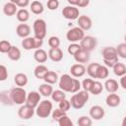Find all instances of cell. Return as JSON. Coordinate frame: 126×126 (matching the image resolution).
<instances>
[{"mask_svg":"<svg viewBox=\"0 0 126 126\" xmlns=\"http://www.w3.org/2000/svg\"><path fill=\"white\" fill-rule=\"evenodd\" d=\"M59 88L63 90L66 93H72L75 94L80 91L82 88V84L78 79H74L69 74H63L59 78Z\"/></svg>","mask_w":126,"mask_h":126,"instance_id":"6da1fadb","label":"cell"},{"mask_svg":"<svg viewBox=\"0 0 126 126\" xmlns=\"http://www.w3.org/2000/svg\"><path fill=\"white\" fill-rule=\"evenodd\" d=\"M101 54L103 58V63L107 67L112 68L115 65V63L118 62V54H117L116 47L106 46L102 49Z\"/></svg>","mask_w":126,"mask_h":126,"instance_id":"7a4b0ae2","label":"cell"},{"mask_svg":"<svg viewBox=\"0 0 126 126\" xmlns=\"http://www.w3.org/2000/svg\"><path fill=\"white\" fill-rule=\"evenodd\" d=\"M89 92L83 90V91H79L77 93H75V94L72 95L71 97V105L73 108L75 109H81L85 106L86 102L89 100Z\"/></svg>","mask_w":126,"mask_h":126,"instance_id":"3957f363","label":"cell"},{"mask_svg":"<svg viewBox=\"0 0 126 126\" xmlns=\"http://www.w3.org/2000/svg\"><path fill=\"white\" fill-rule=\"evenodd\" d=\"M53 105L52 102L48 99H44L38 103V105L35 107V114L39 118H47L52 113Z\"/></svg>","mask_w":126,"mask_h":126,"instance_id":"277c9868","label":"cell"},{"mask_svg":"<svg viewBox=\"0 0 126 126\" xmlns=\"http://www.w3.org/2000/svg\"><path fill=\"white\" fill-rule=\"evenodd\" d=\"M10 94H11V97L13 99L14 104L22 105V104H24V102H26L28 94H27L26 90L23 87H18L17 86L16 88H13L10 91Z\"/></svg>","mask_w":126,"mask_h":126,"instance_id":"5b68a950","label":"cell"},{"mask_svg":"<svg viewBox=\"0 0 126 126\" xmlns=\"http://www.w3.org/2000/svg\"><path fill=\"white\" fill-rule=\"evenodd\" d=\"M32 29H33V33H34L35 37H38L41 39H43L45 37L47 27H46V23L43 19H36L33 22Z\"/></svg>","mask_w":126,"mask_h":126,"instance_id":"8992f818","label":"cell"},{"mask_svg":"<svg viewBox=\"0 0 126 126\" xmlns=\"http://www.w3.org/2000/svg\"><path fill=\"white\" fill-rule=\"evenodd\" d=\"M84 36H85V31L82 30L80 27L72 28L66 33V38L70 42H78V41H81Z\"/></svg>","mask_w":126,"mask_h":126,"instance_id":"52a82bcc","label":"cell"},{"mask_svg":"<svg viewBox=\"0 0 126 126\" xmlns=\"http://www.w3.org/2000/svg\"><path fill=\"white\" fill-rule=\"evenodd\" d=\"M62 16L67 20H77L80 17V11L76 6L69 5L63 8L62 10Z\"/></svg>","mask_w":126,"mask_h":126,"instance_id":"ba28073f","label":"cell"},{"mask_svg":"<svg viewBox=\"0 0 126 126\" xmlns=\"http://www.w3.org/2000/svg\"><path fill=\"white\" fill-rule=\"evenodd\" d=\"M80 44H81V47H82L83 49H85V50L91 52V51H93V50L96 47V45H97V40H96L95 37H94V36H92V35H87V36L85 35V36L83 37V39L80 41Z\"/></svg>","mask_w":126,"mask_h":126,"instance_id":"9c48e42d","label":"cell"},{"mask_svg":"<svg viewBox=\"0 0 126 126\" xmlns=\"http://www.w3.org/2000/svg\"><path fill=\"white\" fill-rule=\"evenodd\" d=\"M35 113V108L28 105L27 103L26 104H22L21 107L19 108L18 110V115L21 119H24V120H28V119H31Z\"/></svg>","mask_w":126,"mask_h":126,"instance_id":"30bf717a","label":"cell"},{"mask_svg":"<svg viewBox=\"0 0 126 126\" xmlns=\"http://www.w3.org/2000/svg\"><path fill=\"white\" fill-rule=\"evenodd\" d=\"M40 93L39 92H35V91H32V92H30L27 95V99H26V103L33 108H35L38 103L40 102V95L39 94Z\"/></svg>","mask_w":126,"mask_h":126,"instance_id":"8fae6325","label":"cell"},{"mask_svg":"<svg viewBox=\"0 0 126 126\" xmlns=\"http://www.w3.org/2000/svg\"><path fill=\"white\" fill-rule=\"evenodd\" d=\"M70 72H71V75L74 78H80V77H83L86 74L87 68L82 63H77V64H74V65L71 66Z\"/></svg>","mask_w":126,"mask_h":126,"instance_id":"7c38bea8","label":"cell"},{"mask_svg":"<svg viewBox=\"0 0 126 126\" xmlns=\"http://www.w3.org/2000/svg\"><path fill=\"white\" fill-rule=\"evenodd\" d=\"M105 111L100 105H94L90 109V116L94 120H100L104 117Z\"/></svg>","mask_w":126,"mask_h":126,"instance_id":"4fadbf2b","label":"cell"},{"mask_svg":"<svg viewBox=\"0 0 126 126\" xmlns=\"http://www.w3.org/2000/svg\"><path fill=\"white\" fill-rule=\"evenodd\" d=\"M77 23H78V27H80L84 31H89L93 26L92 19L89 16H86V15L80 16L77 19Z\"/></svg>","mask_w":126,"mask_h":126,"instance_id":"5bb4252c","label":"cell"},{"mask_svg":"<svg viewBox=\"0 0 126 126\" xmlns=\"http://www.w3.org/2000/svg\"><path fill=\"white\" fill-rule=\"evenodd\" d=\"M16 33L18 34V36H20L22 38L28 37L31 33V27L25 23L19 24L16 28Z\"/></svg>","mask_w":126,"mask_h":126,"instance_id":"9a60e30c","label":"cell"},{"mask_svg":"<svg viewBox=\"0 0 126 126\" xmlns=\"http://www.w3.org/2000/svg\"><path fill=\"white\" fill-rule=\"evenodd\" d=\"M120 101H121L120 96L118 94H116L115 93H109V94L105 98V103L109 107H116V106H118L120 104Z\"/></svg>","mask_w":126,"mask_h":126,"instance_id":"2e32d148","label":"cell"},{"mask_svg":"<svg viewBox=\"0 0 126 126\" xmlns=\"http://www.w3.org/2000/svg\"><path fill=\"white\" fill-rule=\"evenodd\" d=\"M48 57L53 62H60L63 59V52L59 47L50 48L48 51Z\"/></svg>","mask_w":126,"mask_h":126,"instance_id":"e0dca14e","label":"cell"},{"mask_svg":"<svg viewBox=\"0 0 126 126\" xmlns=\"http://www.w3.org/2000/svg\"><path fill=\"white\" fill-rule=\"evenodd\" d=\"M74 59L78 62V63H87L90 60V52L81 48L75 55H74Z\"/></svg>","mask_w":126,"mask_h":126,"instance_id":"ac0fdd59","label":"cell"},{"mask_svg":"<svg viewBox=\"0 0 126 126\" xmlns=\"http://www.w3.org/2000/svg\"><path fill=\"white\" fill-rule=\"evenodd\" d=\"M18 12V6L17 4L13 3V2H7L4 4L3 6V13L6 15V16H14L15 14H17Z\"/></svg>","mask_w":126,"mask_h":126,"instance_id":"d6986e66","label":"cell"},{"mask_svg":"<svg viewBox=\"0 0 126 126\" xmlns=\"http://www.w3.org/2000/svg\"><path fill=\"white\" fill-rule=\"evenodd\" d=\"M47 57H48L47 52L42 48L35 49V51L33 53V58L37 63H44L47 60Z\"/></svg>","mask_w":126,"mask_h":126,"instance_id":"ffe728a7","label":"cell"},{"mask_svg":"<svg viewBox=\"0 0 126 126\" xmlns=\"http://www.w3.org/2000/svg\"><path fill=\"white\" fill-rule=\"evenodd\" d=\"M104 88L108 93H116L118 91V82L114 79H107L104 83Z\"/></svg>","mask_w":126,"mask_h":126,"instance_id":"44dd1931","label":"cell"},{"mask_svg":"<svg viewBox=\"0 0 126 126\" xmlns=\"http://www.w3.org/2000/svg\"><path fill=\"white\" fill-rule=\"evenodd\" d=\"M48 71H49V70L47 69L46 66H44L43 64H39V65H37V66L34 68L33 74H34L35 78L40 79V80H43L44 76L46 75V73H47Z\"/></svg>","mask_w":126,"mask_h":126,"instance_id":"7402d4cb","label":"cell"},{"mask_svg":"<svg viewBox=\"0 0 126 126\" xmlns=\"http://www.w3.org/2000/svg\"><path fill=\"white\" fill-rule=\"evenodd\" d=\"M38 92L43 96H51V94L53 93V89H52V87H51L50 84L44 83V84H41L38 87Z\"/></svg>","mask_w":126,"mask_h":126,"instance_id":"603a6c76","label":"cell"},{"mask_svg":"<svg viewBox=\"0 0 126 126\" xmlns=\"http://www.w3.org/2000/svg\"><path fill=\"white\" fill-rule=\"evenodd\" d=\"M14 82L18 87H25L28 84V76L24 73H18L14 77Z\"/></svg>","mask_w":126,"mask_h":126,"instance_id":"cb8c5ba5","label":"cell"},{"mask_svg":"<svg viewBox=\"0 0 126 126\" xmlns=\"http://www.w3.org/2000/svg\"><path fill=\"white\" fill-rule=\"evenodd\" d=\"M58 80H59V77H58L57 73L54 72V71H48L46 73V75L44 76V78H43V81L45 83L50 84V85L56 84L58 82Z\"/></svg>","mask_w":126,"mask_h":126,"instance_id":"d4e9b609","label":"cell"},{"mask_svg":"<svg viewBox=\"0 0 126 126\" xmlns=\"http://www.w3.org/2000/svg\"><path fill=\"white\" fill-rule=\"evenodd\" d=\"M112 69H113V73L118 77H122V76L126 75V65L119 61L117 63H115V65L112 67Z\"/></svg>","mask_w":126,"mask_h":126,"instance_id":"484cf974","label":"cell"},{"mask_svg":"<svg viewBox=\"0 0 126 126\" xmlns=\"http://www.w3.org/2000/svg\"><path fill=\"white\" fill-rule=\"evenodd\" d=\"M30 8H31L32 13H33V14H35V15H40V14L43 12V10H44L42 3L39 2V1H37V0L32 1V4L30 5Z\"/></svg>","mask_w":126,"mask_h":126,"instance_id":"4316f807","label":"cell"},{"mask_svg":"<svg viewBox=\"0 0 126 126\" xmlns=\"http://www.w3.org/2000/svg\"><path fill=\"white\" fill-rule=\"evenodd\" d=\"M7 54H8V57H9L11 60H13V61H18V60H20V58H21V56H22L21 50H20L17 46H15V45H12L11 49L9 50V52H8Z\"/></svg>","mask_w":126,"mask_h":126,"instance_id":"83f0119b","label":"cell"},{"mask_svg":"<svg viewBox=\"0 0 126 126\" xmlns=\"http://www.w3.org/2000/svg\"><path fill=\"white\" fill-rule=\"evenodd\" d=\"M22 47H23L25 50L35 49V47H34V36H33V37H31V36L25 37V38L22 40Z\"/></svg>","mask_w":126,"mask_h":126,"instance_id":"f1b7e54d","label":"cell"},{"mask_svg":"<svg viewBox=\"0 0 126 126\" xmlns=\"http://www.w3.org/2000/svg\"><path fill=\"white\" fill-rule=\"evenodd\" d=\"M16 17H17V19H18L19 22H21V23H26V22L29 21V19H30V13H29V11H28L27 9L22 8V9L18 10V12H17V14H16Z\"/></svg>","mask_w":126,"mask_h":126,"instance_id":"f546056e","label":"cell"},{"mask_svg":"<svg viewBox=\"0 0 126 126\" xmlns=\"http://www.w3.org/2000/svg\"><path fill=\"white\" fill-rule=\"evenodd\" d=\"M99 66V63H96V62H94V63H90L87 67V73L88 75L93 78V79H96V71H97V68Z\"/></svg>","mask_w":126,"mask_h":126,"instance_id":"4dcf8cb0","label":"cell"},{"mask_svg":"<svg viewBox=\"0 0 126 126\" xmlns=\"http://www.w3.org/2000/svg\"><path fill=\"white\" fill-rule=\"evenodd\" d=\"M108 75H109V71H108L107 66L99 64L97 71H96V79H106Z\"/></svg>","mask_w":126,"mask_h":126,"instance_id":"1f68e13d","label":"cell"},{"mask_svg":"<svg viewBox=\"0 0 126 126\" xmlns=\"http://www.w3.org/2000/svg\"><path fill=\"white\" fill-rule=\"evenodd\" d=\"M65 93H66V92H64V91L61 90V89H60V90L53 91V93H52V94H51L52 100H54V101H56V102H59V101H61L62 99L66 98Z\"/></svg>","mask_w":126,"mask_h":126,"instance_id":"d6a6232c","label":"cell"},{"mask_svg":"<svg viewBox=\"0 0 126 126\" xmlns=\"http://www.w3.org/2000/svg\"><path fill=\"white\" fill-rule=\"evenodd\" d=\"M103 87H104V86H102V84H101L100 82L94 81V84H93V87H92V89H91V91H90V93L93 94H94V95L100 94L101 92H102V90H103Z\"/></svg>","mask_w":126,"mask_h":126,"instance_id":"836d02e7","label":"cell"},{"mask_svg":"<svg viewBox=\"0 0 126 126\" xmlns=\"http://www.w3.org/2000/svg\"><path fill=\"white\" fill-rule=\"evenodd\" d=\"M0 97H1V102L3 104H5V105H12V104H14L13 99L11 97L10 92L9 93L8 92H2Z\"/></svg>","mask_w":126,"mask_h":126,"instance_id":"e575fe53","label":"cell"},{"mask_svg":"<svg viewBox=\"0 0 126 126\" xmlns=\"http://www.w3.org/2000/svg\"><path fill=\"white\" fill-rule=\"evenodd\" d=\"M81 48H82V47H81V44H78L77 42H72V43L68 46L67 51H68L69 54H71V55L74 56V55H75Z\"/></svg>","mask_w":126,"mask_h":126,"instance_id":"d590c367","label":"cell"},{"mask_svg":"<svg viewBox=\"0 0 126 126\" xmlns=\"http://www.w3.org/2000/svg\"><path fill=\"white\" fill-rule=\"evenodd\" d=\"M116 50H117V54L120 58L126 59V42L118 44V46L116 47Z\"/></svg>","mask_w":126,"mask_h":126,"instance_id":"8d00e7d4","label":"cell"},{"mask_svg":"<svg viewBox=\"0 0 126 126\" xmlns=\"http://www.w3.org/2000/svg\"><path fill=\"white\" fill-rule=\"evenodd\" d=\"M51 115H52V118H53L54 121H58L62 116L66 115V111H64V110H62V109H60V108L58 107V108L52 110Z\"/></svg>","mask_w":126,"mask_h":126,"instance_id":"74e56055","label":"cell"},{"mask_svg":"<svg viewBox=\"0 0 126 126\" xmlns=\"http://www.w3.org/2000/svg\"><path fill=\"white\" fill-rule=\"evenodd\" d=\"M77 123L79 126H91L93 122H92V118H90L89 116H81L79 117Z\"/></svg>","mask_w":126,"mask_h":126,"instance_id":"f35d334b","label":"cell"},{"mask_svg":"<svg viewBox=\"0 0 126 126\" xmlns=\"http://www.w3.org/2000/svg\"><path fill=\"white\" fill-rule=\"evenodd\" d=\"M48 45L50 46V48H56L59 47L60 45V38L56 35H52L49 37L48 39Z\"/></svg>","mask_w":126,"mask_h":126,"instance_id":"ab89813d","label":"cell"},{"mask_svg":"<svg viewBox=\"0 0 126 126\" xmlns=\"http://www.w3.org/2000/svg\"><path fill=\"white\" fill-rule=\"evenodd\" d=\"M12 45L8 40H1L0 41V52L1 53H8L9 50L11 49Z\"/></svg>","mask_w":126,"mask_h":126,"instance_id":"60d3db41","label":"cell"},{"mask_svg":"<svg viewBox=\"0 0 126 126\" xmlns=\"http://www.w3.org/2000/svg\"><path fill=\"white\" fill-rule=\"evenodd\" d=\"M57 122H58L59 126H73V122H72V120L69 118V116L67 114L62 116Z\"/></svg>","mask_w":126,"mask_h":126,"instance_id":"b9f144b4","label":"cell"},{"mask_svg":"<svg viewBox=\"0 0 126 126\" xmlns=\"http://www.w3.org/2000/svg\"><path fill=\"white\" fill-rule=\"evenodd\" d=\"M94 82V81L93 80V78L85 79V80L82 82V88H83V90H85V91H87V92L90 93V91H91V89H92V87H93Z\"/></svg>","mask_w":126,"mask_h":126,"instance_id":"7bdbcfd3","label":"cell"},{"mask_svg":"<svg viewBox=\"0 0 126 126\" xmlns=\"http://www.w3.org/2000/svg\"><path fill=\"white\" fill-rule=\"evenodd\" d=\"M71 106H72L71 105V101L68 100V99H66V98H64L61 101H59V108L62 109V110H64V111H66V112L70 109Z\"/></svg>","mask_w":126,"mask_h":126,"instance_id":"ee69618b","label":"cell"},{"mask_svg":"<svg viewBox=\"0 0 126 126\" xmlns=\"http://www.w3.org/2000/svg\"><path fill=\"white\" fill-rule=\"evenodd\" d=\"M8 78V70L5 65H0V81L3 82Z\"/></svg>","mask_w":126,"mask_h":126,"instance_id":"f6af8a7d","label":"cell"},{"mask_svg":"<svg viewBox=\"0 0 126 126\" xmlns=\"http://www.w3.org/2000/svg\"><path fill=\"white\" fill-rule=\"evenodd\" d=\"M59 7V1L58 0H48L47 1V9L50 11L57 10Z\"/></svg>","mask_w":126,"mask_h":126,"instance_id":"bcb514c9","label":"cell"},{"mask_svg":"<svg viewBox=\"0 0 126 126\" xmlns=\"http://www.w3.org/2000/svg\"><path fill=\"white\" fill-rule=\"evenodd\" d=\"M42 44H43V39L34 36V47H35V49L40 48L42 46Z\"/></svg>","mask_w":126,"mask_h":126,"instance_id":"7dc6e473","label":"cell"},{"mask_svg":"<svg viewBox=\"0 0 126 126\" xmlns=\"http://www.w3.org/2000/svg\"><path fill=\"white\" fill-rule=\"evenodd\" d=\"M29 4H30V0H19V2L17 3V6L20 8H26Z\"/></svg>","mask_w":126,"mask_h":126,"instance_id":"c3c4849f","label":"cell"},{"mask_svg":"<svg viewBox=\"0 0 126 126\" xmlns=\"http://www.w3.org/2000/svg\"><path fill=\"white\" fill-rule=\"evenodd\" d=\"M89 4H90V0H79L77 6H78L79 8H85V7H87Z\"/></svg>","mask_w":126,"mask_h":126,"instance_id":"681fc988","label":"cell"},{"mask_svg":"<svg viewBox=\"0 0 126 126\" xmlns=\"http://www.w3.org/2000/svg\"><path fill=\"white\" fill-rule=\"evenodd\" d=\"M120 86L123 88V90L126 91V75L121 77V79H120Z\"/></svg>","mask_w":126,"mask_h":126,"instance_id":"f907efd6","label":"cell"},{"mask_svg":"<svg viewBox=\"0 0 126 126\" xmlns=\"http://www.w3.org/2000/svg\"><path fill=\"white\" fill-rule=\"evenodd\" d=\"M67 2H68L70 5H73V6H77V5H78V2H79V0H67Z\"/></svg>","mask_w":126,"mask_h":126,"instance_id":"816d5d0a","label":"cell"},{"mask_svg":"<svg viewBox=\"0 0 126 126\" xmlns=\"http://www.w3.org/2000/svg\"><path fill=\"white\" fill-rule=\"evenodd\" d=\"M121 124H122V126H126V116H124V118H123Z\"/></svg>","mask_w":126,"mask_h":126,"instance_id":"f5cc1de1","label":"cell"},{"mask_svg":"<svg viewBox=\"0 0 126 126\" xmlns=\"http://www.w3.org/2000/svg\"><path fill=\"white\" fill-rule=\"evenodd\" d=\"M10 2H13V3H15V4H17V3L19 2V0H10Z\"/></svg>","mask_w":126,"mask_h":126,"instance_id":"db71d44e","label":"cell"},{"mask_svg":"<svg viewBox=\"0 0 126 126\" xmlns=\"http://www.w3.org/2000/svg\"><path fill=\"white\" fill-rule=\"evenodd\" d=\"M124 40H125V42H126V34L124 35Z\"/></svg>","mask_w":126,"mask_h":126,"instance_id":"11a10c76","label":"cell"}]
</instances>
